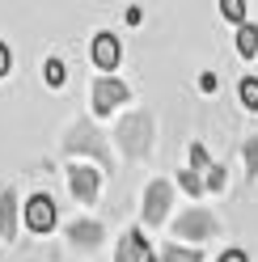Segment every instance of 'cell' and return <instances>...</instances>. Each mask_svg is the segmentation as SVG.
Here are the masks:
<instances>
[{"mask_svg": "<svg viewBox=\"0 0 258 262\" xmlns=\"http://www.w3.org/2000/svg\"><path fill=\"white\" fill-rule=\"evenodd\" d=\"M63 148H68L72 157H93L102 173H106V169H115V161H110V144H106V136H102V131L93 127L89 119H76V123L68 127V136H63Z\"/></svg>", "mask_w": 258, "mask_h": 262, "instance_id": "obj_1", "label": "cell"}, {"mask_svg": "<svg viewBox=\"0 0 258 262\" xmlns=\"http://www.w3.org/2000/svg\"><path fill=\"white\" fill-rule=\"evenodd\" d=\"M115 144L127 152V157H144L153 148V114L148 110H136L115 127Z\"/></svg>", "mask_w": 258, "mask_h": 262, "instance_id": "obj_2", "label": "cell"}, {"mask_svg": "<svg viewBox=\"0 0 258 262\" xmlns=\"http://www.w3.org/2000/svg\"><path fill=\"white\" fill-rule=\"evenodd\" d=\"M216 233H220V220L212 211H203V207H190V211H182L174 220V237H186V241H207Z\"/></svg>", "mask_w": 258, "mask_h": 262, "instance_id": "obj_3", "label": "cell"}, {"mask_svg": "<svg viewBox=\"0 0 258 262\" xmlns=\"http://www.w3.org/2000/svg\"><path fill=\"white\" fill-rule=\"evenodd\" d=\"M98 186H102V169L85 165V161H72L68 165V190L76 203H98Z\"/></svg>", "mask_w": 258, "mask_h": 262, "instance_id": "obj_4", "label": "cell"}, {"mask_svg": "<svg viewBox=\"0 0 258 262\" xmlns=\"http://www.w3.org/2000/svg\"><path fill=\"white\" fill-rule=\"evenodd\" d=\"M127 97H132V89H127L119 76H98V80H93V110H98V114L119 110Z\"/></svg>", "mask_w": 258, "mask_h": 262, "instance_id": "obj_5", "label": "cell"}, {"mask_svg": "<svg viewBox=\"0 0 258 262\" xmlns=\"http://www.w3.org/2000/svg\"><path fill=\"white\" fill-rule=\"evenodd\" d=\"M26 228H30V233H51V228H55V199H51V194H30V199H26Z\"/></svg>", "mask_w": 258, "mask_h": 262, "instance_id": "obj_6", "label": "cell"}, {"mask_svg": "<svg viewBox=\"0 0 258 262\" xmlns=\"http://www.w3.org/2000/svg\"><path fill=\"white\" fill-rule=\"evenodd\" d=\"M115 262H161V254H153L144 228H127L123 241H119V250H115Z\"/></svg>", "mask_w": 258, "mask_h": 262, "instance_id": "obj_7", "label": "cell"}, {"mask_svg": "<svg viewBox=\"0 0 258 262\" xmlns=\"http://www.w3.org/2000/svg\"><path fill=\"white\" fill-rule=\"evenodd\" d=\"M169 199H174V186L169 182H148V190H144V224H161L169 211Z\"/></svg>", "mask_w": 258, "mask_h": 262, "instance_id": "obj_8", "label": "cell"}, {"mask_svg": "<svg viewBox=\"0 0 258 262\" xmlns=\"http://www.w3.org/2000/svg\"><path fill=\"white\" fill-rule=\"evenodd\" d=\"M93 63L106 72L119 68V38L115 34H93Z\"/></svg>", "mask_w": 258, "mask_h": 262, "instance_id": "obj_9", "label": "cell"}, {"mask_svg": "<svg viewBox=\"0 0 258 262\" xmlns=\"http://www.w3.org/2000/svg\"><path fill=\"white\" fill-rule=\"evenodd\" d=\"M13 233H17V194L5 190L0 194V241H13Z\"/></svg>", "mask_w": 258, "mask_h": 262, "instance_id": "obj_10", "label": "cell"}, {"mask_svg": "<svg viewBox=\"0 0 258 262\" xmlns=\"http://www.w3.org/2000/svg\"><path fill=\"white\" fill-rule=\"evenodd\" d=\"M68 237H72V245H80V250H93L106 233H102V224L98 220H76L72 228H68Z\"/></svg>", "mask_w": 258, "mask_h": 262, "instance_id": "obj_11", "label": "cell"}, {"mask_svg": "<svg viewBox=\"0 0 258 262\" xmlns=\"http://www.w3.org/2000/svg\"><path fill=\"white\" fill-rule=\"evenodd\" d=\"M161 262H203V254H199V250H190V245L169 241V245H161Z\"/></svg>", "mask_w": 258, "mask_h": 262, "instance_id": "obj_12", "label": "cell"}, {"mask_svg": "<svg viewBox=\"0 0 258 262\" xmlns=\"http://www.w3.org/2000/svg\"><path fill=\"white\" fill-rule=\"evenodd\" d=\"M237 51L246 55V59L258 55V26H250V21H246V26H237Z\"/></svg>", "mask_w": 258, "mask_h": 262, "instance_id": "obj_13", "label": "cell"}, {"mask_svg": "<svg viewBox=\"0 0 258 262\" xmlns=\"http://www.w3.org/2000/svg\"><path fill=\"white\" fill-rule=\"evenodd\" d=\"M237 97H241V106H246V110H258V76H241Z\"/></svg>", "mask_w": 258, "mask_h": 262, "instance_id": "obj_14", "label": "cell"}, {"mask_svg": "<svg viewBox=\"0 0 258 262\" xmlns=\"http://www.w3.org/2000/svg\"><path fill=\"white\" fill-rule=\"evenodd\" d=\"M178 186H182L186 194H203V190H207V182H203L195 169H178Z\"/></svg>", "mask_w": 258, "mask_h": 262, "instance_id": "obj_15", "label": "cell"}, {"mask_svg": "<svg viewBox=\"0 0 258 262\" xmlns=\"http://www.w3.org/2000/svg\"><path fill=\"white\" fill-rule=\"evenodd\" d=\"M42 72H47V85H51V89H59L63 80H68V68H63V59H47V63H42Z\"/></svg>", "mask_w": 258, "mask_h": 262, "instance_id": "obj_16", "label": "cell"}, {"mask_svg": "<svg viewBox=\"0 0 258 262\" xmlns=\"http://www.w3.org/2000/svg\"><path fill=\"white\" fill-rule=\"evenodd\" d=\"M190 165H195V169H203V178H207V173L216 169V165H212V157H207V148H203V144H190Z\"/></svg>", "mask_w": 258, "mask_h": 262, "instance_id": "obj_17", "label": "cell"}, {"mask_svg": "<svg viewBox=\"0 0 258 262\" xmlns=\"http://www.w3.org/2000/svg\"><path fill=\"white\" fill-rule=\"evenodd\" d=\"M241 157H246V169L258 173V136H246V144H241Z\"/></svg>", "mask_w": 258, "mask_h": 262, "instance_id": "obj_18", "label": "cell"}, {"mask_svg": "<svg viewBox=\"0 0 258 262\" xmlns=\"http://www.w3.org/2000/svg\"><path fill=\"white\" fill-rule=\"evenodd\" d=\"M220 13H224L229 21H241V26H246V5H241V0H224Z\"/></svg>", "mask_w": 258, "mask_h": 262, "instance_id": "obj_19", "label": "cell"}, {"mask_svg": "<svg viewBox=\"0 0 258 262\" xmlns=\"http://www.w3.org/2000/svg\"><path fill=\"white\" fill-rule=\"evenodd\" d=\"M203 182H207V190H224V182H229V173H224V169L216 165L212 173H207V178H203Z\"/></svg>", "mask_w": 258, "mask_h": 262, "instance_id": "obj_20", "label": "cell"}, {"mask_svg": "<svg viewBox=\"0 0 258 262\" xmlns=\"http://www.w3.org/2000/svg\"><path fill=\"white\" fill-rule=\"evenodd\" d=\"M13 68V51H9V42H0V76H5Z\"/></svg>", "mask_w": 258, "mask_h": 262, "instance_id": "obj_21", "label": "cell"}, {"mask_svg": "<svg viewBox=\"0 0 258 262\" xmlns=\"http://www.w3.org/2000/svg\"><path fill=\"white\" fill-rule=\"evenodd\" d=\"M220 262H250V258H246V250H224Z\"/></svg>", "mask_w": 258, "mask_h": 262, "instance_id": "obj_22", "label": "cell"}, {"mask_svg": "<svg viewBox=\"0 0 258 262\" xmlns=\"http://www.w3.org/2000/svg\"><path fill=\"white\" fill-rule=\"evenodd\" d=\"M199 89H203V93H216V76L203 72V76H199Z\"/></svg>", "mask_w": 258, "mask_h": 262, "instance_id": "obj_23", "label": "cell"}]
</instances>
